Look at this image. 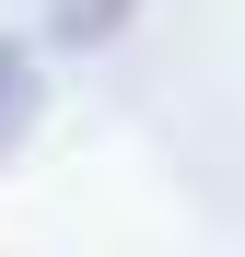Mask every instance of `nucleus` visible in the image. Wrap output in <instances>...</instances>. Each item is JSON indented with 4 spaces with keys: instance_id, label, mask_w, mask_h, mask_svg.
I'll return each instance as SVG.
<instances>
[{
    "instance_id": "nucleus-1",
    "label": "nucleus",
    "mask_w": 245,
    "mask_h": 257,
    "mask_svg": "<svg viewBox=\"0 0 245 257\" xmlns=\"http://www.w3.org/2000/svg\"><path fill=\"white\" fill-rule=\"evenodd\" d=\"M24 128H35V47L0 35V164L24 152Z\"/></svg>"
},
{
    "instance_id": "nucleus-2",
    "label": "nucleus",
    "mask_w": 245,
    "mask_h": 257,
    "mask_svg": "<svg viewBox=\"0 0 245 257\" xmlns=\"http://www.w3.org/2000/svg\"><path fill=\"white\" fill-rule=\"evenodd\" d=\"M140 0H59V35H117Z\"/></svg>"
}]
</instances>
